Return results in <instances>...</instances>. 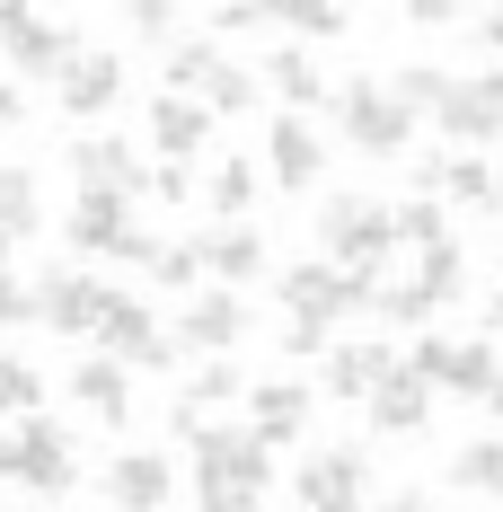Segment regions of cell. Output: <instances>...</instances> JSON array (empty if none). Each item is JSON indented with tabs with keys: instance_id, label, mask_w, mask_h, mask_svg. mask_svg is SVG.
I'll return each instance as SVG.
<instances>
[{
	"instance_id": "1",
	"label": "cell",
	"mask_w": 503,
	"mask_h": 512,
	"mask_svg": "<svg viewBox=\"0 0 503 512\" xmlns=\"http://www.w3.org/2000/svg\"><path fill=\"white\" fill-rule=\"evenodd\" d=\"M389 212L371 204V195H327L318 204V265H336V274H362V283H380L389 274Z\"/></svg>"
},
{
	"instance_id": "2",
	"label": "cell",
	"mask_w": 503,
	"mask_h": 512,
	"mask_svg": "<svg viewBox=\"0 0 503 512\" xmlns=\"http://www.w3.org/2000/svg\"><path fill=\"white\" fill-rule=\"evenodd\" d=\"M0 486H27V495H71L80 460H71V433L53 415H18L0 433Z\"/></svg>"
},
{
	"instance_id": "3",
	"label": "cell",
	"mask_w": 503,
	"mask_h": 512,
	"mask_svg": "<svg viewBox=\"0 0 503 512\" xmlns=\"http://www.w3.org/2000/svg\"><path fill=\"white\" fill-rule=\"evenodd\" d=\"M274 301L301 327H336V318H371V283L336 274V265H292V274H274Z\"/></svg>"
},
{
	"instance_id": "4",
	"label": "cell",
	"mask_w": 503,
	"mask_h": 512,
	"mask_svg": "<svg viewBox=\"0 0 503 512\" xmlns=\"http://www.w3.org/2000/svg\"><path fill=\"white\" fill-rule=\"evenodd\" d=\"M336 124H345V142H353L362 159H398V151H406V133H415V115H406V106L389 98L371 71L336 89Z\"/></svg>"
},
{
	"instance_id": "5",
	"label": "cell",
	"mask_w": 503,
	"mask_h": 512,
	"mask_svg": "<svg viewBox=\"0 0 503 512\" xmlns=\"http://www.w3.org/2000/svg\"><path fill=\"white\" fill-rule=\"evenodd\" d=\"M177 433H186V451H195V477H239L248 495L274 486V451H256L248 424H203V415H177Z\"/></svg>"
},
{
	"instance_id": "6",
	"label": "cell",
	"mask_w": 503,
	"mask_h": 512,
	"mask_svg": "<svg viewBox=\"0 0 503 512\" xmlns=\"http://www.w3.org/2000/svg\"><path fill=\"white\" fill-rule=\"evenodd\" d=\"M89 336H98V354L124 362V371H177V336H159V318L142 301H124V292H106Z\"/></svg>"
},
{
	"instance_id": "7",
	"label": "cell",
	"mask_w": 503,
	"mask_h": 512,
	"mask_svg": "<svg viewBox=\"0 0 503 512\" xmlns=\"http://www.w3.org/2000/svg\"><path fill=\"white\" fill-rule=\"evenodd\" d=\"M406 371H415L424 389H451V398H486L503 362H495V345H486V336H468V345H442V336H415Z\"/></svg>"
},
{
	"instance_id": "8",
	"label": "cell",
	"mask_w": 503,
	"mask_h": 512,
	"mask_svg": "<svg viewBox=\"0 0 503 512\" xmlns=\"http://www.w3.org/2000/svg\"><path fill=\"white\" fill-rule=\"evenodd\" d=\"M71 177H80V195H115V204H142L151 195V168L133 159V142H115V133H80L71 142Z\"/></svg>"
},
{
	"instance_id": "9",
	"label": "cell",
	"mask_w": 503,
	"mask_h": 512,
	"mask_svg": "<svg viewBox=\"0 0 503 512\" xmlns=\"http://www.w3.org/2000/svg\"><path fill=\"white\" fill-rule=\"evenodd\" d=\"M71 27L45 18V9H0V62H18L27 80H62V62H71Z\"/></svg>"
},
{
	"instance_id": "10",
	"label": "cell",
	"mask_w": 503,
	"mask_h": 512,
	"mask_svg": "<svg viewBox=\"0 0 503 512\" xmlns=\"http://www.w3.org/2000/svg\"><path fill=\"white\" fill-rule=\"evenodd\" d=\"M433 124L451 142H503V62H486L477 80H451L442 106H433Z\"/></svg>"
},
{
	"instance_id": "11",
	"label": "cell",
	"mask_w": 503,
	"mask_h": 512,
	"mask_svg": "<svg viewBox=\"0 0 503 512\" xmlns=\"http://www.w3.org/2000/svg\"><path fill=\"white\" fill-rule=\"evenodd\" d=\"M362 486H371L362 451H309V460H301V477H292L301 512H362Z\"/></svg>"
},
{
	"instance_id": "12",
	"label": "cell",
	"mask_w": 503,
	"mask_h": 512,
	"mask_svg": "<svg viewBox=\"0 0 503 512\" xmlns=\"http://www.w3.org/2000/svg\"><path fill=\"white\" fill-rule=\"evenodd\" d=\"M168 451H124V460H106V477H98V495L115 512H168Z\"/></svg>"
},
{
	"instance_id": "13",
	"label": "cell",
	"mask_w": 503,
	"mask_h": 512,
	"mask_svg": "<svg viewBox=\"0 0 503 512\" xmlns=\"http://www.w3.org/2000/svg\"><path fill=\"white\" fill-rule=\"evenodd\" d=\"M230 354V345H248V301L239 292H203V301H186V318H177V354Z\"/></svg>"
},
{
	"instance_id": "14",
	"label": "cell",
	"mask_w": 503,
	"mask_h": 512,
	"mask_svg": "<svg viewBox=\"0 0 503 512\" xmlns=\"http://www.w3.org/2000/svg\"><path fill=\"white\" fill-rule=\"evenodd\" d=\"M98 309H106V283H98V274H80V265H62V274L36 283V318L62 327V336H89V327H98Z\"/></svg>"
},
{
	"instance_id": "15",
	"label": "cell",
	"mask_w": 503,
	"mask_h": 512,
	"mask_svg": "<svg viewBox=\"0 0 503 512\" xmlns=\"http://www.w3.org/2000/svg\"><path fill=\"white\" fill-rule=\"evenodd\" d=\"M248 407H256V424H248L256 451H283V442L309 433V389L301 380H265V389H248Z\"/></svg>"
},
{
	"instance_id": "16",
	"label": "cell",
	"mask_w": 503,
	"mask_h": 512,
	"mask_svg": "<svg viewBox=\"0 0 503 512\" xmlns=\"http://www.w3.org/2000/svg\"><path fill=\"white\" fill-rule=\"evenodd\" d=\"M115 98H124V62H115V53H71V62H62V115L89 124V115H106Z\"/></svg>"
},
{
	"instance_id": "17",
	"label": "cell",
	"mask_w": 503,
	"mask_h": 512,
	"mask_svg": "<svg viewBox=\"0 0 503 512\" xmlns=\"http://www.w3.org/2000/svg\"><path fill=\"white\" fill-rule=\"evenodd\" d=\"M265 159H274V186H283V195H309V186H318V168H327L318 133H309V115H283V124L265 133Z\"/></svg>"
},
{
	"instance_id": "18",
	"label": "cell",
	"mask_w": 503,
	"mask_h": 512,
	"mask_svg": "<svg viewBox=\"0 0 503 512\" xmlns=\"http://www.w3.org/2000/svg\"><path fill=\"white\" fill-rule=\"evenodd\" d=\"M71 398L98 415V424H133V371L106 362V354H89V362H71Z\"/></svg>"
},
{
	"instance_id": "19",
	"label": "cell",
	"mask_w": 503,
	"mask_h": 512,
	"mask_svg": "<svg viewBox=\"0 0 503 512\" xmlns=\"http://www.w3.org/2000/svg\"><path fill=\"white\" fill-rule=\"evenodd\" d=\"M362 407H371V424H380V433H424L433 389H424V380L398 362V371H380V380H371V398H362Z\"/></svg>"
},
{
	"instance_id": "20",
	"label": "cell",
	"mask_w": 503,
	"mask_h": 512,
	"mask_svg": "<svg viewBox=\"0 0 503 512\" xmlns=\"http://www.w3.org/2000/svg\"><path fill=\"white\" fill-rule=\"evenodd\" d=\"M151 142H159L168 168H186V151L212 142V115H203L195 98H168V89H159V98H151Z\"/></svg>"
},
{
	"instance_id": "21",
	"label": "cell",
	"mask_w": 503,
	"mask_h": 512,
	"mask_svg": "<svg viewBox=\"0 0 503 512\" xmlns=\"http://www.w3.org/2000/svg\"><path fill=\"white\" fill-rule=\"evenodd\" d=\"M398 371V345H327V398H371V380Z\"/></svg>"
},
{
	"instance_id": "22",
	"label": "cell",
	"mask_w": 503,
	"mask_h": 512,
	"mask_svg": "<svg viewBox=\"0 0 503 512\" xmlns=\"http://www.w3.org/2000/svg\"><path fill=\"white\" fill-rule=\"evenodd\" d=\"M195 248H203V274H230V283H248V274H265V239H256L248 221L212 230V239H195Z\"/></svg>"
},
{
	"instance_id": "23",
	"label": "cell",
	"mask_w": 503,
	"mask_h": 512,
	"mask_svg": "<svg viewBox=\"0 0 503 512\" xmlns=\"http://www.w3.org/2000/svg\"><path fill=\"white\" fill-rule=\"evenodd\" d=\"M459 274H468V256H459V239H451V248H424V256H415V283H406V292H415L424 309H451L459 301Z\"/></svg>"
},
{
	"instance_id": "24",
	"label": "cell",
	"mask_w": 503,
	"mask_h": 512,
	"mask_svg": "<svg viewBox=\"0 0 503 512\" xmlns=\"http://www.w3.org/2000/svg\"><path fill=\"white\" fill-rule=\"evenodd\" d=\"M442 195H459L468 212H503V177L486 159H451V168H442Z\"/></svg>"
},
{
	"instance_id": "25",
	"label": "cell",
	"mask_w": 503,
	"mask_h": 512,
	"mask_svg": "<svg viewBox=\"0 0 503 512\" xmlns=\"http://www.w3.org/2000/svg\"><path fill=\"white\" fill-rule=\"evenodd\" d=\"M27 230H36V168L0 159V239H27Z\"/></svg>"
},
{
	"instance_id": "26",
	"label": "cell",
	"mask_w": 503,
	"mask_h": 512,
	"mask_svg": "<svg viewBox=\"0 0 503 512\" xmlns=\"http://www.w3.org/2000/svg\"><path fill=\"white\" fill-rule=\"evenodd\" d=\"M442 89H451V71H433V62H398V71H389V98H398L406 115H433Z\"/></svg>"
},
{
	"instance_id": "27",
	"label": "cell",
	"mask_w": 503,
	"mask_h": 512,
	"mask_svg": "<svg viewBox=\"0 0 503 512\" xmlns=\"http://www.w3.org/2000/svg\"><path fill=\"white\" fill-rule=\"evenodd\" d=\"M248 98H256V80L230 62V53H221V62L203 71V115H248Z\"/></svg>"
},
{
	"instance_id": "28",
	"label": "cell",
	"mask_w": 503,
	"mask_h": 512,
	"mask_svg": "<svg viewBox=\"0 0 503 512\" xmlns=\"http://www.w3.org/2000/svg\"><path fill=\"white\" fill-rule=\"evenodd\" d=\"M265 80H274V98H292V106H318V98H327V80H318V62H309V53H274V62H265Z\"/></svg>"
},
{
	"instance_id": "29",
	"label": "cell",
	"mask_w": 503,
	"mask_h": 512,
	"mask_svg": "<svg viewBox=\"0 0 503 512\" xmlns=\"http://www.w3.org/2000/svg\"><path fill=\"white\" fill-rule=\"evenodd\" d=\"M389 239H406V248H451V221H442V204H398L389 212Z\"/></svg>"
},
{
	"instance_id": "30",
	"label": "cell",
	"mask_w": 503,
	"mask_h": 512,
	"mask_svg": "<svg viewBox=\"0 0 503 512\" xmlns=\"http://www.w3.org/2000/svg\"><path fill=\"white\" fill-rule=\"evenodd\" d=\"M212 62H221V45H203V36H177V45H168V62H159V71H168V98L203 89V71H212Z\"/></svg>"
},
{
	"instance_id": "31",
	"label": "cell",
	"mask_w": 503,
	"mask_h": 512,
	"mask_svg": "<svg viewBox=\"0 0 503 512\" xmlns=\"http://www.w3.org/2000/svg\"><path fill=\"white\" fill-rule=\"evenodd\" d=\"M239 389H248V380H239V362H230V354H221V362H203L195 380H186V415H195V407H230Z\"/></svg>"
},
{
	"instance_id": "32",
	"label": "cell",
	"mask_w": 503,
	"mask_h": 512,
	"mask_svg": "<svg viewBox=\"0 0 503 512\" xmlns=\"http://www.w3.org/2000/svg\"><path fill=\"white\" fill-rule=\"evenodd\" d=\"M451 477L459 486H486V495H503V442H468L451 460Z\"/></svg>"
},
{
	"instance_id": "33",
	"label": "cell",
	"mask_w": 503,
	"mask_h": 512,
	"mask_svg": "<svg viewBox=\"0 0 503 512\" xmlns=\"http://www.w3.org/2000/svg\"><path fill=\"white\" fill-rule=\"evenodd\" d=\"M36 407H45V380H36L27 362L0 354V415H36Z\"/></svg>"
},
{
	"instance_id": "34",
	"label": "cell",
	"mask_w": 503,
	"mask_h": 512,
	"mask_svg": "<svg viewBox=\"0 0 503 512\" xmlns=\"http://www.w3.org/2000/svg\"><path fill=\"white\" fill-rule=\"evenodd\" d=\"M248 204H256V168H248V159H221V177H212V212L239 221Z\"/></svg>"
},
{
	"instance_id": "35",
	"label": "cell",
	"mask_w": 503,
	"mask_h": 512,
	"mask_svg": "<svg viewBox=\"0 0 503 512\" xmlns=\"http://www.w3.org/2000/svg\"><path fill=\"white\" fill-rule=\"evenodd\" d=\"M371 318H380V327H424V318H433V309L415 301V292H406V283H371Z\"/></svg>"
},
{
	"instance_id": "36",
	"label": "cell",
	"mask_w": 503,
	"mask_h": 512,
	"mask_svg": "<svg viewBox=\"0 0 503 512\" xmlns=\"http://www.w3.org/2000/svg\"><path fill=\"white\" fill-rule=\"evenodd\" d=\"M195 512H256V495L239 477H195Z\"/></svg>"
},
{
	"instance_id": "37",
	"label": "cell",
	"mask_w": 503,
	"mask_h": 512,
	"mask_svg": "<svg viewBox=\"0 0 503 512\" xmlns=\"http://www.w3.org/2000/svg\"><path fill=\"white\" fill-rule=\"evenodd\" d=\"M151 274L168 283V292H186V283L203 274V248H195V239H186V248H159V256H151Z\"/></svg>"
},
{
	"instance_id": "38",
	"label": "cell",
	"mask_w": 503,
	"mask_h": 512,
	"mask_svg": "<svg viewBox=\"0 0 503 512\" xmlns=\"http://www.w3.org/2000/svg\"><path fill=\"white\" fill-rule=\"evenodd\" d=\"M442 168H451V151H415V159H406V177H415V204H424V195H442Z\"/></svg>"
},
{
	"instance_id": "39",
	"label": "cell",
	"mask_w": 503,
	"mask_h": 512,
	"mask_svg": "<svg viewBox=\"0 0 503 512\" xmlns=\"http://www.w3.org/2000/svg\"><path fill=\"white\" fill-rule=\"evenodd\" d=\"M133 36L168 45V36H177V9H168V0H142V9H133Z\"/></svg>"
},
{
	"instance_id": "40",
	"label": "cell",
	"mask_w": 503,
	"mask_h": 512,
	"mask_svg": "<svg viewBox=\"0 0 503 512\" xmlns=\"http://www.w3.org/2000/svg\"><path fill=\"white\" fill-rule=\"evenodd\" d=\"M301 36H345V9H283Z\"/></svg>"
},
{
	"instance_id": "41",
	"label": "cell",
	"mask_w": 503,
	"mask_h": 512,
	"mask_svg": "<svg viewBox=\"0 0 503 512\" xmlns=\"http://www.w3.org/2000/svg\"><path fill=\"white\" fill-rule=\"evenodd\" d=\"M283 354H327V327H301V318H292V327H283Z\"/></svg>"
},
{
	"instance_id": "42",
	"label": "cell",
	"mask_w": 503,
	"mask_h": 512,
	"mask_svg": "<svg viewBox=\"0 0 503 512\" xmlns=\"http://www.w3.org/2000/svg\"><path fill=\"white\" fill-rule=\"evenodd\" d=\"M151 195H168V204H186V195H195V177H186V168H168V159H159V177H151Z\"/></svg>"
},
{
	"instance_id": "43",
	"label": "cell",
	"mask_w": 503,
	"mask_h": 512,
	"mask_svg": "<svg viewBox=\"0 0 503 512\" xmlns=\"http://www.w3.org/2000/svg\"><path fill=\"white\" fill-rule=\"evenodd\" d=\"M406 18H415V27H459V0H415Z\"/></svg>"
},
{
	"instance_id": "44",
	"label": "cell",
	"mask_w": 503,
	"mask_h": 512,
	"mask_svg": "<svg viewBox=\"0 0 503 512\" xmlns=\"http://www.w3.org/2000/svg\"><path fill=\"white\" fill-rule=\"evenodd\" d=\"M212 27H221V36H248V27H265V9H248V0H239V9H221Z\"/></svg>"
},
{
	"instance_id": "45",
	"label": "cell",
	"mask_w": 503,
	"mask_h": 512,
	"mask_svg": "<svg viewBox=\"0 0 503 512\" xmlns=\"http://www.w3.org/2000/svg\"><path fill=\"white\" fill-rule=\"evenodd\" d=\"M18 115H27V98H18V89H9V80H0V133H9V124H18Z\"/></svg>"
},
{
	"instance_id": "46",
	"label": "cell",
	"mask_w": 503,
	"mask_h": 512,
	"mask_svg": "<svg viewBox=\"0 0 503 512\" xmlns=\"http://www.w3.org/2000/svg\"><path fill=\"white\" fill-rule=\"evenodd\" d=\"M380 512H433V495H415V486H406V495H389Z\"/></svg>"
},
{
	"instance_id": "47",
	"label": "cell",
	"mask_w": 503,
	"mask_h": 512,
	"mask_svg": "<svg viewBox=\"0 0 503 512\" xmlns=\"http://www.w3.org/2000/svg\"><path fill=\"white\" fill-rule=\"evenodd\" d=\"M477 36H486V45L503 53V9H486V18H477Z\"/></svg>"
},
{
	"instance_id": "48",
	"label": "cell",
	"mask_w": 503,
	"mask_h": 512,
	"mask_svg": "<svg viewBox=\"0 0 503 512\" xmlns=\"http://www.w3.org/2000/svg\"><path fill=\"white\" fill-rule=\"evenodd\" d=\"M503 336V283H495V301H486V345Z\"/></svg>"
},
{
	"instance_id": "49",
	"label": "cell",
	"mask_w": 503,
	"mask_h": 512,
	"mask_svg": "<svg viewBox=\"0 0 503 512\" xmlns=\"http://www.w3.org/2000/svg\"><path fill=\"white\" fill-rule=\"evenodd\" d=\"M486 407H495V415H503V371H495V389H486Z\"/></svg>"
},
{
	"instance_id": "50",
	"label": "cell",
	"mask_w": 503,
	"mask_h": 512,
	"mask_svg": "<svg viewBox=\"0 0 503 512\" xmlns=\"http://www.w3.org/2000/svg\"><path fill=\"white\" fill-rule=\"evenodd\" d=\"M9 248H18V239H0V283H9Z\"/></svg>"
}]
</instances>
